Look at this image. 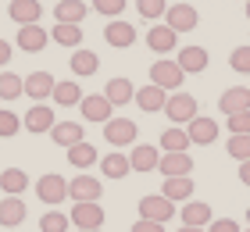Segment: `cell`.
<instances>
[{"label": "cell", "mask_w": 250, "mask_h": 232, "mask_svg": "<svg viewBox=\"0 0 250 232\" xmlns=\"http://www.w3.org/2000/svg\"><path fill=\"white\" fill-rule=\"evenodd\" d=\"M208 232H243V229H240V222H232V218H214L208 225Z\"/></svg>", "instance_id": "obj_43"}, {"label": "cell", "mask_w": 250, "mask_h": 232, "mask_svg": "<svg viewBox=\"0 0 250 232\" xmlns=\"http://www.w3.org/2000/svg\"><path fill=\"white\" fill-rule=\"evenodd\" d=\"M18 129H21V118H18V114H15V111H0V136L11 139Z\"/></svg>", "instance_id": "obj_40"}, {"label": "cell", "mask_w": 250, "mask_h": 232, "mask_svg": "<svg viewBox=\"0 0 250 232\" xmlns=\"http://www.w3.org/2000/svg\"><path fill=\"white\" fill-rule=\"evenodd\" d=\"M75 232H100V229H75Z\"/></svg>", "instance_id": "obj_48"}, {"label": "cell", "mask_w": 250, "mask_h": 232, "mask_svg": "<svg viewBox=\"0 0 250 232\" xmlns=\"http://www.w3.org/2000/svg\"><path fill=\"white\" fill-rule=\"evenodd\" d=\"M165 196L172 204H186L189 196H193V179L183 175V179H165Z\"/></svg>", "instance_id": "obj_31"}, {"label": "cell", "mask_w": 250, "mask_h": 232, "mask_svg": "<svg viewBox=\"0 0 250 232\" xmlns=\"http://www.w3.org/2000/svg\"><path fill=\"white\" fill-rule=\"evenodd\" d=\"M247 18H250V0H247Z\"/></svg>", "instance_id": "obj_49"}, {"label": "cell", "mask_w": 250, "mask_h": 232, "mask_svg": "<svg viewBox=\"0 0 250 232\" xmlns=\"http://www.w3.org/2000/svg\"><path fill=\"white\" fill-rule=\"evenodd\" d=\"M25 204H21V196H4L0 200V225L4 229H18L21 222H25Z\"/></svg>", "instance_id": "obj_20"}, {"label": "cell", "mask_w": 250, "mask_h": 232, "mask_svg": "<svg viewBox=\"0 0 250 232\" xmlns=\"http://www.w3.org/2000/svg\"><path fill=\"white\" fill-rule=\"evenodd\" d=\"M136 122L132 118H111L107 125H104V139L111 147H132L136 143Z\"/></svg>", "instance_id": "obj_7"}, {"label": "cell", "mask_w": 250, "mask_h": 232, "mask_svg": "<svg viewBox=\"0 0 250 232\" xmlns=\"http://www.w3.org/2000/svg\"><path fill=\"white\" fill-rule=\"evenodd\" d=\"M100 171H104V179H125L132 168H129V157H125L122 150H115V154H107L100 161Z\"/></svg>", "instance_id": "obj_28"}, {"label": "cell", "mask_w": 250, "mask_h": 232, "mask_svg": "<svg viewBox=\"0 0 250 232\" xmlns=\"http://www.w3.org/2000/svg\"><path fill=\"white\" fill-rule=\"evenodd\" d=\"M0 190H4L7 196H21L29 190V175L21 168H4L0 171Z\"/></svg>", "instance_id": "obj_26"}, {"label": "cell", "mask_w": 250, "mask_h": 232, "mask_svg": "<svg viewBox=\"0 0 250 232\" xmlns=\"http://www.w3.org/2000/svg\"><path fill=\"white\" fill-rule=\"evenodd\" d=\"M79 111H83V118L86 122H100V125H107L111 122V100L104 97V93H89V97H83V104H79Z\"/></svg>", "instance_id": "obj_8"}, {"label": "cell", "mask_w": 250, "mask_h": 232, "mask_svg": "<svg viewBox=\"0 0 250 232\" xmlns=\"http://www.w3.org/2000/svg\"><path fill=\"white\" fill-rule=\"evenodd\" d=\"M183 79H186V72L179 68V61H168V57H161L157 64H150V83L161 86L165 93H168V89H179V86H183Z\"/></svg>", "instance_id": "obj_2"}, {"label": "cell", "mask_w": 250, "mask_h": 232, "mask_svg": "<svg viewBox=\"0 0 250 232\" xmlns=\"http://www.w3.org/2000/svg\"><path fill=\"white\" fill-rule=\"evenodd\" d=\"M229 68L240 72V75H250V46H236L229 54Z\"/></svg>", "instance_id": "obj_39"}, {"label": "cell", "mask_w": 250, "mask_h": 232, "mask_svg": "<svg viewBox=\"0 0 250 232\" xmlns=\"http://www.w3.org/2000/svg\"><path fill=\"white\" fill-rule=\"evenodd\" d=\"M50 40L61 43V46H72V50H79V43H83V29H79V25H68V21H58V25L50 29Z\"/></svg>", "instance_id": "obj_29"}, {"label": "cell", "mask_w": 250, "mask_h": 232, "mask_svg": "<svg viewBox=\"0 0 250 232\" xmlns=\"http://www.w3.org/2000/svg\"><path fill=\"white\" fill-rule=\"evenodd\" d=\"M132 232H165V225H157V222H143V218H140V222L132 225Z\"/></svg>", "instance_id": "obj_44"}, {"label": "cell", "mask_w": 250, "mask_h": 232, "mask_svg": "<svg viewBox=\"0 0 250 232\" xmlns=\"http://www.w3.org/2000/svg\"><path fill=\"white\" fill-rule=\"evenodd\" d=\"M86 4H83V0H61V4L58 7H54V18H58V21H68V25H79V21H83L86 18Z\"/></svg>", "instance_id": "obj_27"}, {"label": "cell", "mask_w": 250, "mask_h": 232, "mask_svg": "<svg viewBox=\"0 0 250 232\" xmlns=\"http://www.w3.org/2000/svg\"><path fill=\"white\" fill-rule=\"evenodd\" d=\"M186 136H189V143H197V147H208L218 139V122L214 118H204V114H197L189 125H186Z\"/></svg>", "instance_id": "obj_12"}, {"label": "cell", "mask_w": 250, "mask_h": 232, "mask_svg": "<svg viewBox=\"0 0 250 232\" xmlns=\"http://www.w3.org/2000/svg\"><path fill=\"white\" fill-rule=\"evenodd\" d=\"M68 64H72V72H75V75H93L97 68H100V57H97L93 50H75Z\"/></svg>", "instance_id": "obj_35"}, {"label": "cell", "mask_w": 250, "mask_h": 232, "mask_svg": "<svg viewBox=\"0 0 250 232\" xmlns=\"http://www.w3.org/2000/svg\"><path fill=\"white\" fill-rule=\"evenodd\" d=\"M7 15H11V21H18V25H40L43 7H40V0H11Z\"/></svg>", "instance_id": "obj_16"}, {"label": "cell", "mask_w": 250, "mask_h": 232, "mask_svg": "<svg viewBox=\"0 0 250 232\" xmlns=\"http://www.w3.org/2000/svg\"><path fill=\"white\" fill-rule=\"evenodd\" d=\"M165 114H168V122H175V125H189L193 118H197V97H189V93H172V97L165 100Z\"/></svg>", "instance_id": "obj_3"}, {"label": "cell", "mask_w": 250, "mask_h": 232, "mask_svg": "<svg viewBox=\"0 0 250 232\" xmlns=\"http://www.w3.org/2000/svg\"><path fill=\"white\" fill-rule=\"evenodd\" d=\"M21 125H25L29 132H36V136H40V132H50L54 125H58V118H54V111L47 107V104H32L29 114L21 118Z\"/></svg>", "instance_id": "obj_14"}, {"label": "cell", "mask_w": 250, "mask_h": 232, "mask_svg": "<svg viewBox=\"0 0 250 232\" xmlns=\"http://www.w3.org/2000/svg\"><path fill=\"white\" fill-rule=\"evenodd\" d=\"M157 168H161L165 179H183V175H193V157H189V150H179V154H161Z\"/></svg>", "instance_id": "obj_9"}, {"label": "cell", "mask_w": 250, "mask_h": 232, "mask_svg": "<svg viewBox=\"0 0 250 232\" xmlns=\"http://www.w3.org/2000/svg\"><path fill=\"white\" fill-rule=\"evenodd\" d=\"M47 40H50L47 29H40V25H18V46L25 54H40L43 46H47Z\"/></svg>", "instance_id": "obj_18"}, {"label": "cell", "mask_w": 250, "mask_h": 232, "mask_svg": "<svg viewBox=\"0 0 250 232\" xmlns=\"http://www.w3.org/2000/svg\"><path fill=\"white\" fill-rule=\"evenodd\" d=\"M25 97V79L15 72H0V100H18Z\"/></svg>", "instance_id": "obj_32"}, {"label": "cell", "mask_w": 250, "mask_h": 232, "mask_svg": "<svg viewBox=\"0 0 250 232\" xmlns=\"http://www.w3.org/2000/svg\"><path fill=\"white\" fill-rule=\"evenodd\" d=\"M100 193H104V182L93 179V175H75L68 182V196H72L75 204H97Z\"/></svg>", "instance_id": "obj_4"}, {"label": "cell", "mask_w": 250, "mask_h": 232, "mask_svg": "<svg viewBox=\"0 0 250 232\" xmlns=\"http://www.w3.org/2000/svg\"><path fill=\"white\" fill-rule=\"evenodd\" d=\"M104 97L111 100V107H122V104H129V100H136V86L129 83V79H111V83L104 86Z\"/></svg>", "instance_id": "obj_24"}, {"label": "cell", "mask_w": 250, "mask_h": 232, "mask_svg": "<svg viewBox=\"0 0 250 232\" xmlns=\"http://www.w3.org/2000/svg\"><path fill=\"white\" fill-rule=\"evenodd\" d=\"M161 150H165V154H179V150H189V136H186V129H179V125L165 129V132H161Z\"/></svg>", "instance_id": "obj_33"}, {"label": "cell", "mask_w": 250, "mask_h": 232, "mask_svg": "<svg viewBox=\"0 0 250 232\" xmlns=\"http://www.w3.org/2000/svg\"><path fill=\"white\" fill-rule=\"evenodd\" d=\"M68 214H61V211H47L40 218V232H68Z\"/></svg>", "instance_id": "obj_36"}, {"label": "cell", "mask_w": 250, "mask_h": 232, "mask_svg": "<svg viewBox=\"0 0 250 232\" xmlns=\"http://www.w3.org/2000/svg\"><path fill=\"white\" fill-rule=\"evenodd\" d=\"M165 100H168V93L161 86H154V83H146V86L136 89V104H140V111H146V114L165 111Z\"/></svg>", "instance_id": "obj_17"}, {"label": "cell", "mask_w": 250, "mask_h": 232, "mask_svg": "<svg viewBox=\"0 0 250 232\" xmlns=\"http://www.w3.org/2000/svg\"><path fill=\"white\" fill-rule=\"evenodd\" d=\"M197 21H200V15L189 4H168V11H165V25L172 29L175 36H179V32H193Z\"/></svg>", "instance_id": "obj_5"}, {"label": "cell", "mask_w": 250, "mask_h": 232, "mask_svg": "<svg viewBox=\"0 0 250 232\" xmlns=\"http://www.w3.org/2000/svg\"><path fill=\"white\" fill-rule=\"evenodd\" d=\"M157 161H161V150L150 147V143H140V147H132V154H129V168L132 171H154Z\"/></svg>", "instance_id": "obj_19"}, {"label": "cell", "mask_w": 250, "mask_h": 232, "mask_svg": "<svg viewBox=\"0 0 250 232\" xmlns=\"http://www.w3.org/2000/svg\"><path fill=\"white\" fill-rule=\"evenodd\" d=\"M4 64H11V43L0 40V68H4Z\"/></svg>", "instance_id": "obj_45"}, {"label": "cell", "mask_w": 250, "mask_h": 232, "mask_svg": "<svg viewBox=\"0 0 250 232\" xmlns=\"http://www.w3.org/2000/svg\"><path fill=\"white\" fill-rule=\"evenodd\" d=\"M68 161H72V165H75L79 171L93 168V165H97V147H93V143H86V139H83V143H75L72 150H68Z\"/></svg>", "instance_id": "obj_30"}, {"label": "cell", "mask_w": 250, "mask_h": 232, "mask_svg": "<svg viewBox=\"0 0 250 232\" xmlns=\"http://www.w3.org/2000/svg\"><path fill=\"white\" fill-rule=\"evenodd\" d=\"M175 211H179V207L168 200L165 193H150V196H143V200H140V218H143V222H157V225H165Z\"/></svg>", "instance_id": "obj_1"}, {"label": "cell", "mask_w": 250, "mask_h": 232, "mask_svg": "<svg viewBox=\"0 0 250 232\" xmlns=\"http://www.w3.org/2000/svg\"><path fill=\"white\" fill-rule=\"evenodd\" d=\"M36 196H40L47 207H58V204H64V196H68V182L50 171V175L36 179Z\"/></svg>", "instance_id": "obj_6"}, {"label": "cell", "mask_w": 250, "mask_h": 232, "mask_svg": "<svg viewBox=\"0 0 250 232\" xmlns=\"http://www.w3.org/2000/svg\"><path fill=\"white\" fill-rule=\"evenodd\" d=\"M225 150H229V154L240 161H250V136H229V143H225Z\"/></svg>", "instance_id": "obj_37"}, {"label": "cell", "mask_w": 250, "mask_h": 232, "mask_svg": "<svg viewBox=\"0 0 250 232\" xmlns=\"http://www.w3.org/2000/svg\"><path fill=\"white\" fill-rule=\"evenodd\" d=\"M179 232H208V229H189V225H183V229H179Z\"/></svg>", "instance_id": "obj_47"}, {"label": "cell", "mask_w": 250, "mask_h": 232, "mask_svg": "<svg viewBox=\"0 0 250 232\" xmlns=\"http://www.w3.org/2000/svg\"><path fill=\"white\" fill-rule=\"evenodd\" d=\"M175 43H179V36H175V32L172 29H168V25H154L150 32H146V46H150V50L154 54H172L175 50Z\"/></svg>", "instance_id": "obj_21"}, {"label": "cell", "mask_w": 250, "mask_h": 232, "mask_svg": "<svg viewBox=\"0 0 250 232\" xmlns=\"http://www.w3.org/2000/svg\"><path fill=\"white\" fill-rule=\"evenodd\" d=\"M136 11H140L143 18H161L165 11H168V0H136Z\"/></svg>", "instance_id": "obj_38"}, {"label": "cell", "mask_w": 250, "mask_h": 232, "mask_svg": "<svg viewBox=\"0 0 250 232\" xmlns=\"http://www.w3.org/2000/svg\"><path fill=\"white\" fill-rule=\"evenodd\" d=\"M179 214H183V225H189V229H208L214 222L211 204H204V200H186V207H179Z\"/></svg>", "instance_id": "obj_13"}, {"label": "cell", "mask_w": 250, "mask_h": 232, "mask_svg": "<svg viewBox=\"0 0 250 232\" xmlns=\"http://www.w3.org/2000/svg\"><path fill=\"white\" fill-rule=\"evenodd\" d=\"M93 11H100V15H107V18H118L125 11V0H93Z\"/></svg>", "instance_id": "obj_42"}, {"label": "cell", "mask_w": 250, "mask_h": 232, "mask_svg": "<svg viewBox=\"0 0 250 232\" xmlns=\"http://www.w3.org/2000/svg\"><path fill=\"white\" fill-rule=\"evenodd\" d=\"M54 86H58V79H54L50 72H32L25 75V97H32L36 104H43L54 93Z\"/></svg>", "instance_id": "obj_15"}, {"label": "cell", "mask_w": 250, "mask_h": 232, "mask_svg": "<svg viewBox=\"0 0 250 232\" xmlns=\"http://www.w3.org/2000/svg\"><path fill=\"white\" fill-rule=\"evenodd\" d=\"M247 225H250V211H247Z\"/></svg>", "instance_id": "obj_50"}, {"label": "cell", "mask_w": 250, "mask_h": 232, "mask_svg": "<svg viewBox=\"0 0 250 232\" xmlns=\"http://www.w3.org/2000/svg\"><path fill=\"white\" fill-rule=\"evenodd\" d=\"M218 111L225 114V118L250 111V86H232V89H225L222 100H218Z\"/></svg>", "instance_id": "obj_10"}, {"label": "cell", "mask_w": 250, "mask_h": 232, "mask_svg": "<svg viewBox=\"0 0 250 232\" xmlns=\"http://www.w3.org/2000/svg\"><path fill=\"white\" fill-rule=\"evenodd\" d=\"M50 136H54V143H58V147L72 150L75 143H83V122H58L50 129Z\"/></svg>", "instance_id": "obj_22"}, {"label": "cell", "mask_w": 250, "mask_h": 232, "mask_svg": "<svg viewBox=\"0 0 250 232\" xmlns=\"http://www.w3.org/2000/svg\"><path fill=\"white\" fill-rule=\"evenodd\" d=\"M225 125H229V132H232V136H250V111L232 114V118L225 122Z\"/></svg>", "instance_id": "obj_41"}, {"label": "cell", "mask_w": 250, "mask_h": 232, "mask_svg": "<svg viewBox=\"0 0 250 232\" xmlns=\"http://www.w3.org/2000/svg\"><path fill=\"white\" fill-rule=\"evenodd\" d=\"M247 232H250V229H247Z\"/></svg>", "instance_id": "obj_51"}, {"label": "cell", "mask_w": 250, "mask_h": 232, "mask_svg": "<svg viewBox=\"0 0 250 232\" xmlns=\"http://www.w3.org/2000/svg\"><path fill=\"white\" fill-rule=\"evenodd\" d=\"M104 40L115 46V50H125V46H132V40H136V29L129 25V21H111V25L104 29Z\"/></svg>", "instance_id": "obj_25"}, {"label": "cell", "mask_w": 250, "mask_h": 232, "mask_svg": "<svg viewBox=\"0 0 250 232\" xmlns=\"http://www.w3.org/2000/svg\"><path fill=\"white\" fill-rule=\"evenodd\" d=\"M175 61H179V68H183V72L197 75V72H204V68H208V50H204V46H183Z\"/></svg>", "instance_id": "obj_23"}, {"label": "cell", "mask_w": 250, "mask_h": 232, "mask_svg": "<svg viewBox=\"0 0 250 232\" xmlns=\"http://www.w3.org/2000/svg\"><path fill=\"white\" fill-rule=\"evenodd\" d=\"M240 182L250 186V161H243V165H240Z\"/></svg>", "instance_id": "obj_46"}, {"label": "cell", "mask_w": 250, "mask_h": 232, "mask_svg": "<svg viewBox=\"0 0 250 232\" xmlns=\"http://www.w3.org/2000/svg\"><path fill=\"white\" fill-rule=\"evenodd\" d=\"M50 97H54V104H61V107H75V104H83V89H79V83H58Z\"/></svg>", "instance_id": "obj_34"}, {"label": "cell", "mask_w": 250, "mask_h": 232, "mask_svg": "<svg viewBox=\"0 0 250 232\" xmlns=\"http://www.w3.org/2000/svg\"><path fill=\"white\" fill-rule=\"evenodd\" d=\"M68 222L75 229H100L104 225V207L100 204H75L72 214H68Z\"/></svg>", "instance_id": "obj_11"}]
</instances>
